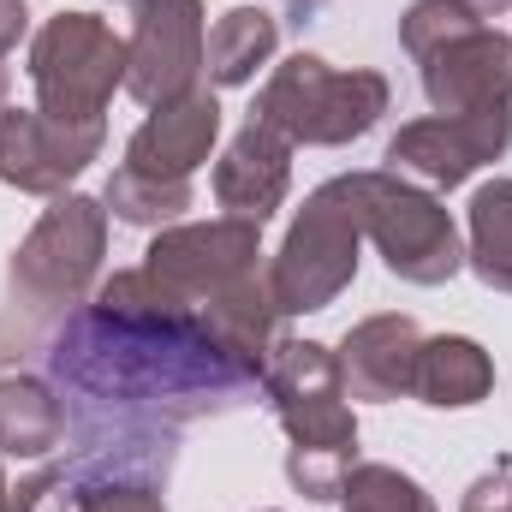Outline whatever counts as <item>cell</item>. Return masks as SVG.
I'll use <instances>...</instances> for the list:
<instances>
[{"label":"cell","mask_w":512,"mask_h":512,"mask_svg":"<svg viewBox=\"0 0 512 512\" xmlns=\"http://www.w3.org/2000/svg\"><path fill=\"white\" fill-rule=\"evenodd\" d=\"M48 370L84 405L161 417L227 411L262 387V364L245 358L197 304L173 298L149 268L102 280L96 304L60 322Z\"/></svg>","instance_id":"obj_1"},{"label":"cell","mask_w":512,"mask_h":512,"mask_svg":"<svg viewBox=\"0 0 512 512\" xmlns=\"http://www.w3.org/2000/svg\"><path fill=\"white\" fill-rule=\"evenodd\" d=\"M108 245V209L96 197H60L30 239L12 251V292L0 310V358H12L18 346H36L54 322H66V310L84 298V286L102 268Z\"/></svg>","instance_id":"obj_2"},{"label":"cell","mask_w":512,"mask_h":512,"mask_svg":"<svg viewBox=\"0 0 512 512\" xmlns=\"http://www.w3.org/2000/svg\"><path fill=\"white\" fill-rule=\"evenodd\" d=\"M399 42L417 60L435 114H477L512 102V36L483 24L465 0H417L399 18Z\"/></svg>","instance_id":"obj_3"},{"label":"cell","mask_w":512,"mask_h":512,"mask_svg":"<svg viewBox=\"0 0 512 512\" xmlns=\"http://www.w3.org/2000/svg\"><path fill=\"white\" fill-rule=\"evenodd\" d=\"M387 114L382 72H334L322 54H292L256 96L251 120L286 143H352Z\"/></svg>","instance_id":"obj_4"},{"label":"cell","mask_w":512,"mask_h":512,"mask_svg":"<svg viewBox=\"0 0 512 512\" xmlns=\"http://www.w3.org/2000/svg\"><path fill=\"white\" fill-rule=\"evenodd\" d=\"M358 239H364V221H358L352 173L346 179H328L322 191H310L304 215L292 221L286 245H280L274 268H268L274 310L280 316L328 310L352 286V274H358Z\"/></svg>","instance_id":"obj_5"},{"label":"cell","mask_w":512,"mask_h":512,"mask_svg":"<svg viewBox=\"0 0 512 512\" xmlns=\"http://www.w3.org/2000/svg\"><path fill=\"white\" fill-rule=\"evenodd\" d=\"M30 84L48 120L90 126L126 84V42L96 12H54L30 42Z\"/></svg>","instance_id":"obj_6"},{"label":"cell","mask_w":512,"mask_h":512,"mask_svg":"<svg viewBox=\"0 0 512 512\" xmlns=\"http://www.w3.org/2000/svg\"><path fill=\"white\" fill-rule=\"evenodd\" d=\"M352 197H358V221L376 239L382 262L411 280V286H441L465 268L459 233L447 221V209L435 203V191L399 179V173H352Z\"/></svg>","instance_id":"obj_7"},{"label":"cell","mask_w":512,"mask_h":512,"mask_svg":"<svg viewBox=\"0 0 512 512\" xmlns=\"http://www.w3.org/2000/svg\"><path fill=\"white\" fill-rule=\"evenodd\" d=\"M262 393L298 453H358V417L346 405L340 358L316 340H280L262 364Z\"/></svg>","instance_id":"obj_8"},{"label":"cell","mask_w":512,"mask_h":512,"mask_svg":"<svg viewBox=\"0 0 512 512\" xmlns=\"http://www.w3.org/2000/svg\"><path fill=\"white\" fill-rule=\"evenodd\" d=\"M512 143V102L507 108H477V114H429L405 126L387 143V173L423 185V191H453L477 167L501 161Z\"/></svg>","instance_id":"obj_9"},{"label":"cell","mask_w":512,"mask_h":512,"mask_svg":"<svg viewBox=\"0 0 512 512\" xmlns=\"http://www.w3.org/2000/svg\"><path fill=\"white\" fill-rule=\"evenodd\" d=\"M137 30L126 42V90L143 108H167L197 90L203 72V6L197 0H126Z\"/></svg>","instance_id":"obj_10"},{"label":"cell","mask_w":512,"mask_h":512,"mask_svg":"<svg viewBox=\"0 0 512 512\" xmlns=\"http://www.w3.org/2000/svg\"><path fill=\"white\" fill-rule=\"evenodd\" d=\"M256 256H262V245H256V221L227 215V221H197V227L161 233V239L149 245V256H143V268H149L173 298L209 310L221 292H233L245 274L262 268Z\"/></svg>","instance_id":"obj_11"},{"label":"cell","mask_w":512,"mask_h":512,"mask_svg":"<svg viewBox=\"0 0 512 512\" xmlns=\"http://www.w3.org/2000/svg\"><path fill=\"white\" fill-rule=\"evenodd\" d=\"M102 137H108L102 120L66 126V120H48L42 108H0V179L18 191L54 197L66 191V179H78L102 155Z\"/></svg>","instance_id":"obj_12"},{"label":"cell","mask_w":512,"mask_h":512,"mask_svg":"<svg viewBox=\"0 0 512 512\" xmlns=\"http://www.w3.org/2000/svg\"><path fill=\"white\" fill-rule=\"evenodd\" d=\"M215 137H221V102L209 90H191L167 108H149V120L131 131L120 167L143 179H191L209 161Z\"/></svg>","instance_id":"obj_13"},{"label":"cell","mask_w":512,"mask_h":512,"mask_svg":"<svg viewBox=\"0 0 512 512\" xmlns=\"http://www.w3.org/2000/svg\"><path fill=\"white\" fill-rule=\"evenodd\" d=\"M340 358V382L346 399H399L417 387V358H423V334L411 316H370L346 334V346L334 352Z\"/></svg>","instance_id":"obj_14"},{"label":"cell","mask_w":512,"mask_h":512,"mask_svg":"<svg viewBox=\"0 0 512 512\" xmlns=\"http://www.w3.org/2000/svg\"><path fill=\"white\" fill-rule=\"evenodd\" d=\"M286 179H292V143L262 120H245V131L227 143V155L215 167V197L227 215L262 227L286 203Z\"/></svg>","instance_id":"obj_15"},{"label":"cell","mask_w":512,"mask_h":512,"mask_svg":"<svg viewBox=\"0 0 512 512\" xmlns=\"http://www.w3.org/2000/svg\"><path fill=\"white\" fill-rule=\"evenodd\" d=\"M495 387V364L477 340L465 334H441V340H423V358H417V399L423 405H441V411H465L477 405L483 393Z\"/></svg>","instance_id":"obj_16"},{"label":"cell","mask_w":512,"mask_h":512,"mask_svg":"<svg viewBox=\"0 0 512 512\" xmlns=\"http://www.w3.org/2000/svg\"><path fill=\"white\" fill-rule=\"evenodd\" d=\"M66 435V405L36 376H0V453L42 459Z\"/></svg>","instance_id":"obj_17"},{"label":"cell","mask_w":512,"mask_h":512,"mask_svg":"<svg viewBox=\"0 0 512 512\" xmlns=\"http://www.w3.org/2000/svg\"><path fill=\"white\" fill-rule=\"evenodd\" d=\"M274 42H280V24H274L268 6H233V12H221V24L209 30L203 66H209L215 84H251L256 66H268Z\"/></svg>","instance_id":"obj_18"},{"label":"cell","mask_w":512,"mask_h":512,"mask_svg":"<svg viewBox=\"0 0 512 512\" xmlns=\"http://www.w3.org/2000/svg\"><path fill=\"white\" fill-rule=\"evenodd\" d=\"M465 262L477 268L483 286L512 292V179H489L471 197V251Z\"/></svg>","instance_id":"obj_19"},{"label":"cell","mask_w":512,"mask_h":512,"mask_svg":"<svg viewBox=\"0 0 512 512\" xmlns=\"http://www.w3.org/2000/svg\"><path fill=\"white\" fill-rule=\"evenodd\" d=\"M191 209V179H143V173H114L108 179V215H120L126 227H161L179 221Z\"/></svg>","instance_id":"obj_20"},{"label":"cell","mask_w":512,"mask_h":512,"mask_svg":"<svg viewBox=\"0 0 512 512\" xmlns=\"http://www.w3.org/2000/svg\"><path fill=\"white\" fill-rule=\"evenodd\" d=\"M340 501H346V512H435L423 483L393 471V465H352Z\"/></svg>","instance_id":"obj_21"},{"label":"cell","mask_w":512,"mask_h":512,"mask_svg":"<svg viewBox=\"0 0 512 512\" xmlns=\"http://www.w3.org/2000/svg\"><path fill=\"white\" fill-rule=\"evenodd\" d=\"M286 477L304 501H340L346 495V477H352V459L346 453H286Z\"/></svg>","instance_id":"obj_22"},{"label":"cell","mask_w":512,"mask_h":512,"mask_svg":"<svg viewBox=\"0 0 512 512\" xmlns=\"http://www.w3.org/2000/svg\"><path fill=\"white\" fill-rule=\"evenodd\" d=\"M459 512H512V465L507 459H495V471H483L465 489V507Z\"/></svg>","instance_id":"obj_23"},{"label":"cell","mask_w":512,"mask_h":512,"mask_svg":"<svg viewBox=\"0 0 512 512\" xmlns=\"http://www.w3.org/2000/svg\"><path fill=\"white\" fill-rule=\"evenodd\" d=\"M24 24H30V12H24V0H0V54H6V48H18V36H24Z\"/></svg>","instance_id":"obj_24"},{"label":"cell","mask_w":512,"mask_h":512,"mask_svg":"<svg viewBox=\"0 0 512 512\" xmlns=\"http://www.w3.org/2000/svg\"><path fill=\"white\" fill-rule=\"evenodd\" d=\"M280 6H286V12H298V18H310V12H316L322 0H280Z\"/></svg>","instance_id":"obj_25"},{"label":"cell","mask_w":512,"mask_h":512,"mask_svg":"<svg viewBox=\"0 0 512 512\" xmlns=\"http://www.w3.org/2000/svg\"><path fill=\"white\" fill-rule=\"evenodd\" d=\"M12 507V495H6V477H0V512Z\"/></svg>","instance_id":"obj_26"},{"label":"cell","mask_w":512,"mask_h":512,"mask_svg":"<svg viewBox=\"0 0 512 512\" xmlns=\"http://www.w3.org/2000/svg\"><path fill=\"white\" fill-rule=\"evenodd\" d=\"M6 84H12V78H6V66H0V102H6Z\"/></svg>","instance_id":"obj_27"}]
</instances>
